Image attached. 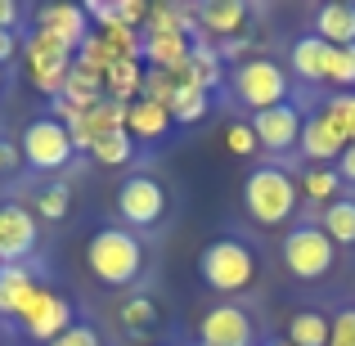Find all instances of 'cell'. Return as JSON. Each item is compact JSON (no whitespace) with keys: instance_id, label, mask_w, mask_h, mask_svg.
I'll return each instance as SVG.
<instances>
[{"instance_id":"obj_1","label":"cell","mask_w":355,"mask_h":346,"mask_svg":"<svg viewBox=\"0 0 355 346\" xmlns=\"http://www.w3.org/2000/svg\"><path fill=\"white\" fill-rule=\"evenodd\" d=\"M86 266L104 288H126L144 270V248H139V239L130 230L104 225V230L90 234V243H86Z\"/></svg>"},{"instance_id":"obj_2","label":"cell","mask_w":355,"mask_h":346,"mask_svg":"<svg viewBox=\"0 0 355 346\" xmlns=\"http://www.w3.org/2000/svg\"><path fill=\"white\" fill-rule=\"evenodd\" d=\"M297 202H302V189H297V180L279 162L257 166L248 175V184H243V207H248V216L257 225H284V220H293Z\"/></svg>"},{"instance_id":"obj_3","label":"cell","mask_w":355,"mask_h":346,"mask_svg":"<svg viewBox=\"0 0 355 346\" xmlns=\"http://www.w3.org/2000/svg\"><path fill=\"white\" fill-rule=\"evenodd\" d=\"M198 275L211 293H248L257 284V252L248 248L243 239H211L198 257Z\"/></svg>"},{"instance_id":"obj_4","label":"cell","mask_w":355,"mask_h":346,"mask_svg":"<svg viewBox=\"0 0 355 346\" xmlns=\"http://www.w3.org/2000/svg\"><path fill=\"white\" fill-rule=\"evenodd\" d=\"M333 261H338V243H333L320 225L288 230V239H284V266L293 270L297 279L315 284V279H324L333 270Z\"/></svg>"},{"instance_id":"obj_5","label":"cell","mask_w":355,"mask_h":346,"mask_svg":"<svg viewBox=\"0 0 355 346\" xmlns=\"http://www.w3.org/2000/svg\"><path fill=\"white\" fill-rule=\"evenodd\" d=\"M23 63H27V81H32L41 95L59 99L63 95V81H68L72 63H77V54L68 50V45H59L54 36L36 32L32 41L23 45Z\"/></svg>"},{"instance_id":"obj_6","label":"cell","mask_w":355,"mask_h":346,"mask_svg":"<svg viewBox=\"0 0 355 346\" xmlns=\"http://www.w3.org/2000/svg\"><path fill=\"white\" fill-rule=\"evenodd\" d=\"M72 324H77L72 320V302L63 293H54V288H36V293L27 297V306L18 311V329L32 342H45V346L54 338H63Z\"/></svg>"},{"instance_id":"obj_7","label":"cell","mask_w":355,"mask_h":346,"mask_svg":"<svg viewBox=\"0 0 355 346\" xmlns=\"http://www.w3.org/2000/svg\"><path fill=\"white\" fill-rule=\"evenodd\" d=\"M234 95L243 99L248 108L266 113V108H279L288 104V77L275 59H248L234 68Z\"/></svg>"},{"instance_id":"obj_8","label":"cell","mask_w":355,"mask_h":346,"mask_svg":"<svg viewBox=\"0 0 355 346\" xmlns=\"http://www.w3.org/2000/svg\"><path fill=\"white\" fill-rule=\"evenodd\" d=\"M23 157H27V166H36V171H59V166H68L72 162V135H68V126H63L59 117H36V121H27V130H23Z\"/></svg>"},{"instance_id":"obj_9","label":"cell","mask_w":355,"mask_h":346,"mask_svg":"<svg viewBox=\"0 0 355 346\" xmlns=\"http://www.w3.org/2000/svg\"><path fill=\"white\" fill-rule=\"evenodd\" d=\"M166 211V189L153 180V175H130V180H121L117 189V216L126 220V225L135 230H148L157 225Z\"/></svg>"},{"instance_id":"obj_10","label":"cell","mask_w":355,"mask_h":346,"mask_svg":"<svg viewBox=\"0 0 355 346\" xmlns=\"http://www.w3.org/2000/svg\"><path fill=\"white\" fill-rule=\"evenodd\" d=\"M302 108L279 104L266 108V113H252V130H257V144L270 148V153H288V148L302 144Z\"/></svg>"},{"instance_id":"obj_11","label":"cell","mask_w":355,"mask_h":346,"mask_svg":"<svg viewBox=\"0 0 355 346\" xmlns=\"http://www.w3.org/2000/svg\"><path fill=\"white\" fill-rule=\"evenodd\" d=\"M36 248V211L5 202L0 207V266H23Z\"/></svg>"},{"instance_id":"obj_12","label":"cell","mask_w":355,"mask_h":346,"mask_svg":"<svg viewBox=\"0 0 355 346\" xmlns=\"http://www.w3.org/2000/svg\"><path fill=\"white\" fill-rule=\"evenodd\" d=\"M198 346H252V315L243 306H211L198 324Z\"/></svg>"},{"instance_id":"obj_13","label":"cell","mask_w":355,"mask_h":346,"mask_svg":"<svg viewBox=\"0 0 355 346\" xmlns=\"http://www.w3.org/2000/svg\"><path fill=\"white\" fill-rule=\"evenodd\" d=\"M36 32L54 36L59 45H68V50L77 54L90 36V18H86L81 5H45L41 14H36Z\"/></svg>"},{"instance_id":"obj_14","label":"cell","mask_w":355,"mask_h":346,"mask_svg":"<svg viewBox=\"0 0 355 346\" xmlns=\"http://www.w3.org/2000/svg\"><path fill=\"white\" fill-rule=\"evenodd\" d=\"M297 148L311 157V166H329V162H338V157L347 153V139H342V130L324 113H311L302 121V144Z\"/></svg>"},{"instance_id":"obj_15","label":"cell","mask_w":355,"mask_h":346,"mask_svg":"<svg viewBox=\"0 0 355 346\" xmlns=\"http://www.w3.org/2000/svg\"><path fill=\"white\" fill-rule=\"evenodd\" d=\"M315 36L329 41L333 50L355 45V5H351V0H329V5L315 14Z\"/></svg>"},{"instance_id":"obj_16","label":"cell","mask_w":355,"mask_h":346,"mask_svg":"<svg viewBox=\"0 0 355 346\" xmlns=\"http://www.w3.org/2000/svg\"><path fill=\"white\" fill-rule=\"evenodd\" d=\"M63 104L68 108H77V113H86V108H95V104H104V72H95V68H86V63H72V72H68V81H63Z\"/></svg>"},{"instance_id":"obj_17","label":"cell","mask_w":355,"mask_h":346,"mask_svg":"<svg viewBox=\"0 0 355 346\" xmlns=\"http://www.w3.org/2000/svg\"><path fill=\"white\" fill-rule=\"evenodd\" d=\"M104 95L113 104H135L144 95V59H117L113 68L104 72Z\"/></svg>"},{"instance_id":"obj_18","label":"cell","mask_w":355,"mask_h":346,"mask_svg":"<svg viewBox=\"0 0 355 346\" xmlns=\"http://www.w3.org/2000/svg\"><path fill=\"white\" fill-rule=\"evenodd\" d=\"M243 23H248V5H243V0H207V5L198 9L202 41H207V36H234Z\"/></svg>"},{"instance_id":"obj_19","label":"cell","mask_w":355,"mask_h":346,"mask_svg":"<svg viewBox=\"0 0 355 346\" xmlns=\"http://www.w3.org/2000/svg\"><path fill=\"white\" fill-rule=\"evenodd\" d=\"M329 68H333V45L320 41L315 32L293 45V72L302 81H329Z\"/></svg>"},{"instance_id":"obj_20","label":"cell","mask_w":355,"mask_h":346,"mask_svg":"<svg viewBox=\"0 0 355 346\" xmlns=\"http://www.w3.org/2000/svg\"><path fill=\"white\" fill-rule=\"evenodd\" d=\"M36 279H32V270L27 266H0V320H18V311L27 306V297L36 293Z\"/></svg>"},{"instance_id":"obj_21","label":"cell","mask_w":355,"mask_h":346,"mask_svg":"<svg viewBox=\"0 0 355 346\" xmlns=\"http://www.w3.org/2000/svg\"><path fill=\"white\" fill-rule=\"evenodd\" d=\"M126 130L130 139H162L171 130V108L153 104V99H135L126 108Z\"/></svg>"},{"instance_id":"obj_22","label":"cell","mask_w":355,"mask_h":346,"mask_svg":"<svg viewBox=\"0 0 355 346\" xmlns=\"http://www.w3.org/2000/svg\"><path fill=\"white\" fill-rule=\"evenodd\" d=\"M329 333H333V320L320 311H297L288 320V342L293 346H329Z\"/></svg>"},{"instance_id":"obj_23","label":"cell","mask_w":355,"mask_h":346,"mask_svg":"<svg viewBox=\"0 0 355 346\" xmlns=\"http://www.w3.org/2000/svg\"><path fill=\"white\" fill-rule=\"evenodd\" d=\"M320 230L329 234L338 248H351L355 243V198H333L320 216Z\"/></svg>"},{"instance_id":"obj_24","label":"cell","mask_w":355,"mask_h":346,"mask_svg":"<svg viewBox=\"0 0 355 346\" xmlns=\"http://www.w3.org/2000/svg\"><path fill=\"white\" fill-rule=\"evenodd\" d=\"M171 121H180V126H193V121L207 117V90L193 86V81H175V95H171Z\"/></svg>"},{"instance_id":"obj_25","label":"cell","mask_w":355,"mask_h":346,"mask_svg":"<svg viewBox=\"0 0 355 346\" xmlns=\"http://www.w3.org/2000/svg\"><path fill=\"white\" fill-rule=\"evenodd\" d=\"M189 81L193 86H202V90H216L220 86V77H225V68H220V54L211 50L207 41H193V50H189Z\"/></svg>"},{"instance_id":"obj_26","label":"cell","mask_w":355,"mask_h":346,"mask_svg":"<svg viewBox=\"0 0 355 346\" xmlns=\"http://www.w3.org/2000/svg\"><path fill=\"white\" fill-rule=\"evenodd\" d=\"M117 320L126 324V333H148V329H157L162 311H157V302H153V297L135 293V297H126V302L117 306Z\"/></svg>"},{"instance_id":"obj_27","label":"cell","mask_w":355,"mask_h":346,"mask_svg":"<svg viewBox=\"0 0 355 346\" xmlns=\"http://www.w3.org/2000/svg\"><path fill=\"white\" fill-rule=\"evenodd\" d=\"M302 198H311V202H324L329 207L333 198H342V175L333 171V166H311V171L302 175Z\"/></svg>"},{"instance_id":"obj_28","label":"cell","mask_w":355,"mask_h":346,"mask_svg":"<svg viewBox=\"0 0 355 346\" xmlns=\"http://www.w3.org/2000/svg\"><path fill=\"white\" fill-rule=\"evenodd\" d=\"M90 157H95L99 166H126L130 157H135V139H130V130H108V135L90 148Z\"/></svg>"},{"instance_id":"obj_29","label":"cell","mask_w":355,"mask_h":346,"mask_svg":"<svg viewBox=\"0 0 355 346\" xmlns=\"http://www.w3.org/2000/svg\"><path fill=\"white\" fill-rule=\"evenodd\" d=\"M320 113L342 130V139H347V148H351L355 144V90H338V95H333Z\"/></svg>"},{"instance_id":"obj_30","label":"cell","mask_w":355,"mask_h":346,"mask_svg":"<svg viewBox=\"0 0 355 346\" xmlns=\"http://www.w3.org/2000/svg\"><path fill=\"white\" fill-rule=\"evenodd\" d=\"M68 207H72L68 184H45V189L36 193V216H45V220H63Z\"/></svg>"},{"instance_id":"obj_31","label":"cell","mask_w":355,"mask_h":346,"mask_svg":"<svg viewBox=\"0 0 355 346\" xmlns=\"http://www.w3.org/2000/svg\"><path fill=\"white\" fill-rule=\"evenodd\" d=\"M225 148H230V153H239V157H252V153H261V144H257V130H252V121H230V126H225Z\"/></svg>"},{"instance_id":"obj_32","label":"cell","mask_w":355,"mask_h":346,"mask_svg":"<svg viewBox=\"0 0 355 346\" xmlns=\"http://www.w3.org/2000/svg\"><path fill=\"white\" fill-rule=\"evenodd\" d=\"M171 95H175V77L171 72H162V68H148L144 72V95L139 99H153V104H171Z\"/></svg>"},{"instance_id":"obj_33","label":"cell","mask_w":355,"mask_h":346,"mask_svg":"<svg viewBox=\"0 0 355 346\" xmlns=\"http://www.w3.org/2000/svg\"><path fill=\"white\" fill-rule=\"evenodd\" d=\"M329 81H333L338 90H355V45H347V50H333Z\"/></svg>"},{"instance_id":"obj_34","label":"cell","mask_w":355,"mask_h":346,"mask_svg":"<svg viewBox=\"0 0 355 346\" xmlns=\"http://www.w3.org/2000/svg\"><path fill=\"white\" fill-rule=\"evenodd\" d=\"M329 346H355V311H351V306H347V311H338V315H333Z\"/></svg>"},{"instance_id":"obj_35","label":"cell","mask_w":355,"mask_h":346,"mask_svg":"<svg viewBox=\"0 0 355 346\" xmlns=\"http://www.w3.org/2000/svg\"><path fill=\"white\" fill-rule=\"evenodd\" d=\"M50 346H104V342H99V333L90 329V324H72V329L63 333V338H54Z\"/></svg>"},{"instance_id":"obj_36","label":"cell","mask_w":355,"mask_h":346,"mask_svg":"<svg viewBox=\"0 0 355 346\" xmlns=\"http://www.w3.org/2000/svg\"><path fill=\"white\" fill-rule=\"evenodd\" d=\"M18 27V5L14 0H0V32H14Z\"/></svg>"},{"instance_id":"obj_37","label":"cell","mask_w":355,"mask_h":346,"mask_svg":"<svg viewBox=\"0 0 355 346\" xmlns=\"http://www.w3.org/2000/svg\"><path fill=\"white\" fill-rule=\"evenodd\" d=\"M14 54H18V36L14 32H0V68H5Z\"/></svg>"},{"instance_id":"obj_38","label":"cell","mask_w":355,"mask_h":346,"mask_svg":"<svg viewBox=\"0 0 355 346\" xmlns=\"http://www.w3.org/2000/svg\"><path fill=\"white\" fill-rule=\"evenodd\" d=\"M338 175H342V180H351V184H355V144H351L347 153L338 157Z\"/></svg>"},{"instance_id":"obj_39","label":"cell","mask_w":355,"mask_h":346,"mask_svg":"<svg viewBox=\"0 0 355 346\" xmlns=\"http://www.w3.org/2000/svg\"><path fill=\"white\" fill-rule=\"evenodd\" d=\"M14 162H18V153H14L9 144H0V175H5V171H14Z\"/></svg>"},{"instance_id":"obj_40","label":"cell","mask_w":355,"mask_h":346,"mask_svg":"<svg viewBox=\"0 0 355 346\" xmlns=\"http://www.w3.org/2000/svg\"><path fill=\"white\" fill-rule=\"evenodd\" d=\"M270 346H293V342H288V338H284V342H270Z\"/></svg>"}]
</instances>
